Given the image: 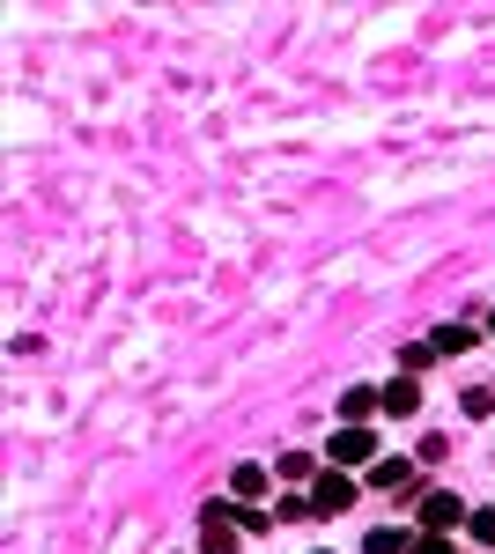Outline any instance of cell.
<instances>
[{"mask_svg": "<svg viewBox=\"0 0 495 554\" xmlns=\"http://www.w3.org/2000/svg\"><path fill=\"white\" fill-rule=\"evenodd\" d=\"M326 458L333 466H377L385 451H377V436L363 422H340V436H326Z\"/></svg>", "mask_w": 495, "mask_h": 554, "instance_id": "1", "label": "cell"}, {"mask_svg": "<svg viewBox=\"0 0 495 554\" xmlns=\"http://www.w3.org/2000/svg\"><path fill=\"white\" fill-rule=\"evenodd\" d=\"M200 547L207 554H237V503H207V518H200Z\"/></svg>", "mask_w": 495, "mask_h": 554, "instance_id": "2", "label": "cell"}, {"mask_svg": "<svg viewBox=\"0 0 495 554\" xmlns=\"http://www.w3.org/2000/svg\"><path fill=\"white\" fill-rule=\"evenodd\" d=\"M355 495H363V488H355V481H348V473H340V466H326V473H318V481H311V510H348Z\"/></svg>", "mask_w": 495, "mask_h": 554, "instance_id": "3", "label": "cell"}, {"mask_svg": "<svg viewBox=\"0 0 495 554\" xmlns=\"http://www.w3.org/2000/svg\"><path fill=\"white\" fill-rule=\"evenodd\" d=\"M451 525H466V503H459V495H444V488L422 495V532H444V540H451Z\"/></svg>", "mask_w": 495, "mask_h": 554, "instance_id": "4", "label": "cell"}, {"mask_svg": "<svg viewBox=\"0 0 495 554\" xmlns=\"http://www.w3.org/2000/svg\"><path fill=\"white\" fill-rule=\"evenodd\" d=\"M370 488H377V495H407V488H414V458H377V466H370Z\"/></svg>", "mask_w": 495, "mask_h": 554, "instance_id": "5", "label": "cell"}, {"mask_svg": "<svg viewBox=\"0 0 495 554\" xmlns=\"http://www.w3.org/2000/svg\"><path fill=\"white\" fill-rule=\"evenodd\" d=\"M370 407H385V385H348L340 392V422H363Z\"/></svg>", "mask_w": 495, "mask_h": 554, "instance_id": "6", "label": "cell"}, {"mask_svg": "<svg viewBox=\"0 0 495 554\" xmlns=\"http://www.w3.org/2000/svg\"><path fill=\"white\" fill-rule=\"evenodd\" d=\"M414 407H422V385H414V377H392V385H385V414H399V422H407Z\"/></svg>", "mask_w": 495, "mask_h": 554, "instance_id": "7", "label": "cell"}, {"mask_svg": "<svg viewBox=\"0 0 495 554\" xmlns=\"http://www.w3.org/2000/svg\"><path fill=\"white\" fill-rule=\"evenodd\" d=\"M429 348H436V362H444V355H466V348H473V326H436Z\"/></svg>", "mask_w": 495, "mask_h": 554, "instance_id": "8", "label": "cell"}, {"mask_svg": "<svg viewBox=\"0 0 495 554\" xmlns=\"http://www.w3.org/2000/svg\"><path fill=\"white\" fill-rule=\"evenodd\" d=\"M363 554H414V540H407V532H392V525H377L370 540H363Z\"/></svg>", "mask_w": 495, "mask_h": 554, "instance_id": "9", "label": "cell"}, {"mask_svg": "<svg viewBox=\"0 0 495 554\" xmlns=\"http://www.w3.org/2000/svg\"><path fill=\"white\" fill-rule=\"evenodd\" d=\"M230 488L244 495V503H259V495H266V466H237V473H230Z\"/></svg>", "mask_w": 495, "mask_h": 554, "instance_id": "10", "label": "cell"}, {"mask_svg": "<svg viewBox=\"0 0 495 554\" xmlns=\"http://www.w3.org/2000/svg\"><path fill=\"white\" fill-rule=\"evenodd\" d=\"M281 481H318V473H311V451H289V458H281Z\"/></svg>", "mask_w": 495, "mask_h": 554, "instance_id": "11", "label": "cell"}, {"mask_svg": "<svg viewBox=\"0 0 495 554\" xmlns=\"http://www.w3.org/2000/svg\"><path fill=\"white\" fill-rule=\"evenodd\" d=\"M459 407H466V414H473V422H481V414H488V407H495V392H488V385H473V392H466V399H459Z\"/></svg>", "mask_w": 495, "mask_h": 554, "instance_id": "12", "label": "cell"}, {"mask_svg": "<svg viewBox=\"0 0 495 554\" xmlns=\"http://www.w3.org/2000/svg\"><path fill=\"white\" fill-rule=\"evenodd\" d=\"M466 525H473V540H481V547H495V510H473Z\"/></svg>", "mask_w": 495, "mask_h": 554, "instance_id": "13", "label": "cell"}, {"mask_svg": "<svg viewBox=\"0 0 495 554\" xmlns=\"http://www.w3.org/2000/svg\"><path fill=\"white\" fill-rule=\"evenodd\" d=\"M237 525H244V532H266V525H274V518H266V510H259V503H237Z\"/></svg>", "mask_w": 495, "mask_h": 554, "instance_id": "14", "label": "cell"}, {"mask_svg": "<svg viewBox=\"0 0 495 554\" xmlns=\"http://www.w3.org/2000/svg\"><path fill=\"white\" fill-rule=\"evenodd\" d=\"M414 554H451V540H444V532H422V540H414Z\"/></svg>", "mask_w": 495, "mask_h": 554, "instance_id": "15", "label": "cell"}, {"mask_svg": "<svg viewBox=\"0 0 495 554\" xmlns=\"http://www.w3.org/2000/svg\"><path fill=\"white\" fill-rule=\"evenodd\" d=\"M488 333H495V311H488Z\"/></svg>", "mask_w": 495, "mask_h": 554, "instance_id": "16", "label": "cell"}]
</instances>
